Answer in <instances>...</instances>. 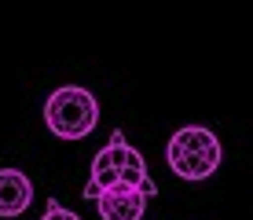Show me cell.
Wrapping results in <instances>:
<instances>
[{
  "label": "cell",
  "instance_id": "7a4b0ae2",
  "mask_svg": "<svg viewBox=\"0 0 253 220\" xmlns=\"http://www.w3.org/2000/svg\"><path fill=\"white\" fill-rule=\"evenodd\" d=\"M44 125L55 139H84L99 125V99L81 85H59L44 103Z\"/></svg>",
  "mask_w": 253,
  "mask_h": 220
},
{
  "label": "cell",
  "instance_id": "277c9868",
  "mask_svg": "<svg viewBox=\"0 0 253 220\" xmlns=\"http://www.w3.org/2000/svg\"><path fill=\"white\" fill-rule=\"evenodd\" d=\"M33 202V180L22 169H0V217H22Z\"/></svg>",
  "mask_w": 253,
  "mask_h": 220
},
{
  "label": "cell",
  "instance_id": "5b68a950",
  "mask_svg": "<svg viewBox=\"0 0 253 220\" xmlns=\"http://www.w3.org/2000/svg\"><path fill=\"white\" fill-rule=\"evenodd\" d=\"M41 220H63V202H59V198H51V202H48V213L41 217Z\"/></svg>",
  "mask_w": 253,
  "mask_h": 220
},
{
  "label": "cell",
  "instance_id": "6da1fadb",
  "mask_svg": "<svg viewBox=\"0 0 253 220\" xmlns=\"http://www.w3.org/2000/svg\"><path fill=\"white\" fill-rule=\"evenodd\" d=\"M165 165L172 176L187 183H202L224 165V147L216 139V132H209L202 125H184L169 136L165 147Z\"/></svg>",
  "mask_w": 253,
  "mask_h": 220
},
{
  "label": "cell",
  "instance_id": "8992f818",
  "mask_svg": "<svg viewBox=\"0 0 253 220\" xmlns=\"http://www.w3.org/2000/svg\"><path fill=\"white\" fill-rule=\"evenodd\" d=\"M63 220H81V217H77V213H70V209L63 206Z\"/></svg>",
  "mask_w": 253,
  "mask_h": 220
},
{
  "label": "cell",
  "instance_id": "3957f363",
  "mask_svg": "<svg viewBox=\"0 0 253 220\" xmlns=\"http://www.w3.org/2000/svg\"><path fill=\"white\" fill-rule=\"evenodd\" d=\"M147 202L139 191H128L121 187V183H114L110 191H103L99 198H95V209H99L103 220H143L147 217Z\"/></svg>",
  "mask_w": 253,
  "mask_h": 220
}]
</instances>
